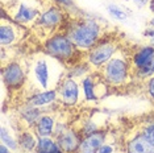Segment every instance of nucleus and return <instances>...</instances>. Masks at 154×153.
<instances>
[{"label": "nucleus", "mask_w": 154, "mask_h": 153, "mask_svg": "<svg viewBox=\"0 0 154 153\" xmlns=\"http://www.w3.org/2000/svg\"><path fill=\"white\" fill-rule=\"evenodd\" d=\"M63 33L82 53H87L88 50H91L106 36L104 28L100 23L83 16L74 17L71 21L66 23Z\"/></svg>", "instance_id": "obj_1"}, {"label": "nucleus", "mask_w": 154, "mask_h": 153, "mask_svg": "<svg viewBox=\"0 0 154 153\" xmlns=\"http://www.w3.org/2000/svg\"><path fill=\"white\" fill-rule=\"evenodd\" d=\"M103 79L109 87L124 86L132 76L131 52H127L125 45H121L115 55L99 70Z\"/></svg>", "instance_id": "obj_2"}, {"label": "nucleus", "mask_w": 154, "mask_h": 153, "mask_svg": "<svg viewBox=\"0 0 154 153\" xmlns=\"http://www.w3.org/2000/svg\"><path fill=\"white\" fill-rule=\"evenodd\" d=\"M42 50L45 54L61 61L63 65H69V62L71 61L72 65H75V55L83 54L82 52L76 49L75 45L63 32H55L51 36H49L44 42Z\"/></svg>", "instance_id": "obj_3"}, {"label": "nucleus", "mask_w": 154, "mask_h": 153, "mask_svg": "<svg viewBox=\"0 0 154 153\" xmlns=\"http://www.w3.org/2000/svg\"><path fill=\"white\" fill-rule=\"evenodd\" d=\"M120 48L121 42L115 34H106L92 49L86 53V62L94 71H99Z\"/></svg>", "instance_id": "obj_4"}, {"label": "nucleus", "mask_w": 154, "mask_h": 153, "mask_svg": "<svg viewBox=\"0 0 154 153\" xmlns=\"http://www.w3.org/2000/svg\"><path fill=\"white\" fill-rule=\"evenodd\" d=\"M66 13L67 12L63 8L55 4H50L48 8L41 11L40 16L34 21V25L40 30H45L48 33H55V30L62 28L67 23L66 21Z\"/></svg>", "instance_id": "obj_5"}, {"label": "nucleus", "mask_w": 154, "mask_h": 153, "mask_svg": "<svg viewBox=\"0 0 154 153\" xmlns=\"http://www.w3.org/2000/svg\"><path fill=\"white\" fill-rule=\"evenodd\" d=\"M53 61V57L45 54L37 57L32 62V82L36 85L37 92L46 91L50 89L51 75L53 69L50 70V62Z\"/></svg>", "instance_id": "obj_6"}, {"label": "nucleus", "mask_w": 154, "mask_h": 153, "mask_svg": "<svg viewBox=\"0 0 154 153\" xmlns=\"http://www.w3.org/2000/svg\"><path fill=\"white\" fill-rule=\"evenodd\" d=\"M3 83L9 91H19L25 87L28 79V73L25 66H23L19 61H9L2 69Z\"/></svg>", "instance_id": "obj_7"}, {"label": "nucleus", "mask_w": 154, "mask_h": 153, "mask_svg": "<svg viewBox=\"0 0 154 153\" xmlns=\"http://www.w3.org/2000/svg\"><path fill=\"white\" fill-rule=\"evenodd\" d=\"M108 83L103 79L99 71L88 73L82 79V89L85 99L88 102H96L108 94Z\"/></svg>", "instance_id": "obj_8"}, {"label": "nucleus", "mask_w": 154, "mask_h": 153, "mask_svg": "<svg viewBox=\"0 0 154 153\" xmlns=\"http://www.w3.org/2000/svg\"><path fill=\"white\" fill-rule=\"evenodd\" d=\"M58 102L63 106L72 107L79 102V85L74 78L65 75L57 86Z\"/></svg>", "instance_id": "obj_9"}, {"label": "nucleus", "mask_w": 154, "mask_h": 153, "mask_svg": "<svg viewBox=\"0 0 154 153\" xmlns=\"http://www.w3.org/2000/svg\"><path fill=\"white\" fill-rule=\"evenodd\" d=\"M124 153H154V145L138 130L124 140Z\"/></svg>", "instance_id": "obj_10"}, {"label": "nucleus", "mask_w": 154, "mask_h": 153, "mask_svg": "<svg viewBox=\"0 0 154 153\" xmlns=\"http://www.w3.org/2000/svg\"><path fill=\"white\" fill-rule=\"evenodd\" d=\"M57 140L58 147L62 149L65 153H76L79 148V144L82 141V135L78 128L69 127L66 131H63L61 135L54 137Z\"/></svg>", "instance_id": "obj_11"}, {"label": "nucleus", "mask_w": 154, "mask_h": 153, "mask_svg": "<svg viewBox=\"0 0 154 153\" xmlns=\"http://www.w3.org/2000/svg\"><path fill=\"white\" fill-rule=\"evenodd\" d=\"M106 139L107 131L104 130H99L88 136H85L80 141L76 153H97L101 145L106 144Z\"/></svg>", "instance_id": "obj_12"}, {"label": "nucleus", "mask_w": 154, "mask_h": 153, "mask_svg": "<svg viewBox=\"0 0 154 153\" xmlns=\"http://www.w3.org/2000/svg\"><path fill=\"white\" fill-rule=\"evenodd\" d=\"M154 55V48L152 45H142V46L136 48L133 52H131V64H132V76L133 73L145 67L146 65L152 61Z\"/></svg>", "instance_id": "obj_13"}, {"label": "nucleus", "mask_w": 154, "mask_h": 153, "mask_svg": "<svg viewBox=\"0 0 154 153\" xmlns=\"http://www.w3.org/2000/svg\"><path fill=\"white\" fill-rule=\"evenodd\" d=\"M19 30L20 27L19 24L11 20H5V17L3 16L2 19V25H0V44L3 48L13 45L19 41Z\"/></svg>", "instance_id": "obj_14"}, {"label": "nucleus", "mask_w": 154, "mask_h": 153, "mask_svg": "<svg viewBox=\"0 0 154 153\" xmlns=\"http://www.w3.org/2000/svg\"><path fill=\"white\" fill-rule=\"evenodd\" d=\"M41 11L29 7L24 3L16 5V9L12 12V21H15L16 24H28V23H34L37 20V17L40 16Z\"/></svg>", "instance_id": "obj_15"}, {"label": "nucleus", "mask_w": 154, "mask_h": 153, "mask_svg": "<svg viewBox=\"0 0 154 153\" xmlns=\"http://www.w3.org/2000/svg\"><path fill=\"white\" fill-rule=\"evenodd\" d=\"M19 148L24 153H34L38 144V136L33 128H23L17 135Z\"/></svg>", "instance_id": "obj_16"}, {"label": "nucleus", "mask_w": 154, "mask_h": 153, "mask_svg": "<svg viewBox=\"0 0 154 153\" xmlns=\"http://www.w3.org/2000/svg\"><path fill=\"white\" fill-rule=\"evenodd\" d=\"M55 126H57V119H55V115L44 112L42 116L38 119V121L34 126V132L37 133L38 137H48V136H53Z\"/></svg>", "instance_id": "obj_17"}, {"label": "nucleus", "mask_w": 154, "mask_h": 153, "mask_svg": "<svg viewBox=\"0 0 154 153\" xmlns=\"http://www.w3.org/2000/svg\"><path fill=\"white\" fill-rule=\"evenodd\" d=\"M42 114L44 112L41 111L40 107H34L26 103V106L19 111V121L23 124V128H34L38 119L42 116Z\"/></svg>", "instance_id": "obj_18"}, {"label": "nucleus", "mask_w": 154, "mask_h": 153, "mask_svg": "<svg viewBox=\"0 0 154 153\" xmlns=\"http://www.w3.org/2000/svg\"><path fill=\"white\" fill-rule=\"evenodd\" d=\"M55 100H58V92H57V89H53V90H46V91H40V92L33 94V95L29 96L26 103L34 107H44L50 103H54Z\"/></svg>", "instance_id": "obj_19"}, {"label": "nucleus", "mask_w": 154, "mask_h": 153, "mask_svg": "<svg viewBox=\"0 0 154 153\" xmlns=\"http://www.w3.org/2000/svg\"><path fill=\"white\" fill-rule=\"evenodd\" d=\"M138 131L154 145V117L146 116L138 124Z\"/></svg>", "instance_id": "obj_20"}, {"label": "nucleus", "mask_w": 154, "mask_h": 153, "mask_svg": "<svg viewBox=\"0 0 154 153\" xmlns=\"http://www.w3.org/2000/svg\"><path fill=\"white\" fill-rule=\"evenodd\" d=\"M57 140L53 136H48V137H38V144L37 149L34 153H49L53 152L55 149H58Z\"/></svg>", "instance_id": "obj_21"}, {"label": "nucleus", "mask_w": 154, "mask_h": 153, "mask_svg": "<svg viewBox=\"0 0 154 153\" xmlns=\"http://www.w3.org/2000/svg\"><path fill=\"white\" fill-rule=\"evenodd\" d=\"M0 140H2V144L7 145V147L11 149L12 152H17L20 149L17 139L13 137L5 127H2V130H0Z\"/></svg>", "instance_id": "obj_22"}, {"label": "nucleus", "mask_w": 154, "mask_h": 153, "mask_svg": "<svg viewBox=\"0 0 154 153\" xmlns=\"http://www.w3.org/2000/svg\"><path fill=\"white\" fill-rule=\"evenodd\" d=\"M133 76L136 79H140V81H149L152 76H154V55L152 58V61L149 62L145 67L140 69V70L133 73Z\"/></svg>", "instance_id": "obj_23"}, {"label": "nucleus", "mask_w": 154, "mask_h": 153, "mask_svg": "<svg viewBox=\"0 0 154 153\" xmlns=\"http://www.w3.org/2000/svg\"><path fill=\"white\" fill-rule=\"evenodd\" d=\"M107 11L112 17H115L116 20H120V21H124V20L128 19V13L125 12L121 7H119L116 4H108Z\"/></svg>", "instance_id": "obj_24"}, {"label": "nucleus", "mask_w": 154, "mask_h": 153, "mask_svg": "<svg viewBox=\"0 0 154 153\" xmlns=\"http://www.w3.org/2000/svg\"><path fill=\"white\" fill-rule=\"evenodd\" d=\"M53 3L55 5L63 8L65 11L69 8H71V7H74V0H53Z\"/></svg>", "instance_id": "obj_25"}, {"label": "nucleus", "mask_w": 154, "mask_h": 153, "mask_svg": "<svg viewBox=\"0 0 154 153\" xmlns=\"http://www.w3.org/2000/svg\"><path fill=\"white\" fill-rule=\"evenodd\" d=\"M146 91H148L149 98L154 102V76H152V78L146 82Z\"/></svg>", "instance_id": "obj_26"}, {"label": "nucleus", "mask_w": 154, "mask_h": 153, "mask_svg": "<svg viewBox=\"0 0 154 153\" xmlns=\"http://www.w3.org/2000/svg\"><path fill=\"white\" fill-rule=\"evenodd\" d=\"M113 151H115V148L112 147V145H109V144H103L99 148L97 153H113Z\"/></svg>", "instance_id": "obj_27"}, {"label": "nucleus", "mask_w": 154, "mask_h": 153, "mask_svg": "<svg viewBox=\"0 0 154 153\" xmlns=\"http://www.w3.org/2000/svg\"><path fill=\"white\" fill-rule=\"evenodd\" d=\"M143 36L148 37L149 40H152V38H154V28H153V27L146 28V29L143 30Z\"/></svg>", "instance_id": "obj_28"}, {"label": "nucleus", "mask_w": 154, "mask_h": 153, "mask_svg": "<svg viewBox=\"0 0 154 153\" xmlns=\"http://www.w3.org/2000/svg\"><path fill=\"white\" fill-rule=\"evenodd\" d=\"M11 152L12 151L8 147H7V145H4V144L0 145V153H11Z\"/></svg>", "instance_id": "obj_29"}, {"label": "nucleus", "mask_w": 154, "mask_h": 153, "mask_svg": "<svg viewBox=\"0 0 154 153\" xmlns=\"http://www.w3.org/2000/svg\"><path fill=\"white\" fill-rule=\"evenodd\" d=\"M49 153H65V152L62 151L61 148H58V149H55V151H53V152H49Z\"/></svg>", "instance_id": "obj_30"}, {"label": "nucleus", "mask_w": 154, "mask_h": 153, "mask_svg": "<svg viewBox=\"0 0 154 153\" xmlns=\"http://www.w3.org/2000/svg\"><path fill=\"white\" fill-rule=\"evenodd\" d=\"M149 27H153V28H154V17L149 21Z\"/></svg>", "instance_id": "obj_31"}, {"label": "nucleus", "mask_w": 154, "mask_h": 153, "mask_svg": "<svg viewBox=\"0 0 154 153\" xmlns=\"http://www.w3.org/2000/svg\"><path fill=\"white\" fill-rule=\"evenodd\" d=\"M149 45H152V46L154 48V38H152V40H149Z\"/></svg>", "instance_id": "obj_32"}, {"label": "nucleus", "mask_w": 154, "mask_h": 153, "mask_svg": "<svg viewBox=\"0 0 154 153\" xmlns=\"http://www.w3.org/2000/svg\"><path fill=\"white\" fill-rule=\"evenodd\" d=\"M137 2H143V0H137Z\"/></svg>", "instance_id": "obj_33"}, {"label": "nucleus", "mask_w": 154, "mask_h": 153, "mask_svg": "<svg viewBox=\"0 0 154 153\" xmlns=\"http://www.w3.org/2000/svg\"><path fill=\"white\" fill-rule=\"evenodd\" d=\"M152 5H154V2H153V4H152Z\"/></svg>", "instance_id": "obj_34"}]
</instances>
